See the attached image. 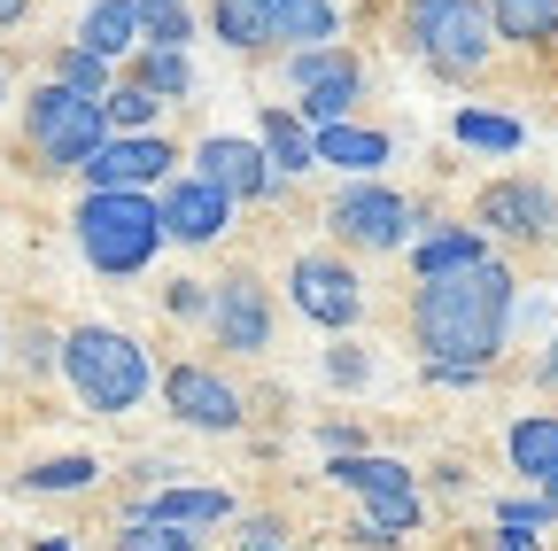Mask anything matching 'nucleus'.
I'll list each match as a JSON object with an SVG mask.
<instances>
[{
    "instance_id": "nucleus-14",
    "label": "nucleus",
    "mask_w": 558,
    "mask_h": 551,
    "mask_svg": "<svg viewBox=\"0 0 558 551\" xmlns=\"http://www.w3.org/2000/svg\"><path fill=\"white\" fill-rule=\"evenodd\" d=\"M194 171H202L209 187H226L233 202H264V194H279V187H288V179L271 171L264 141H233V132H209V141L194 148Z\"/></svg>"
},
{
    "instance_id": "nucleus-22",
    "label": "nucleus",
    "mask_w": 558,
    "mask_h": 551,
    "mask_svg": "<svg viewBox=\"0 0 558 551\" xmlns=\"http://www.w3.org/2000/svg\"><path fill=\"white\" fill-rule=\"evenodd\" d=\"M365 101V62H341L333 79H318V86H303V101H295V117L318 132V124H341L349 109Z\"/></svg>"
},
{
    "instance_id": "nucleus-25",
    "label": "nucleus",
    "mask_w": 558,
    "mask_h": 551,
    "mask_svg": "<svg viewBox=\"0 0 558 551\" xmlns=\"http://www.w3.org/2000/svg\"><path fill=\"white\" fill-rule=\"evenodd\" d=\"M132 79L156 86L163 101H186L194 94V62H186V47H140L132 55Z\"/></svg>"
},
{
    "instance_id": "nucleus-33",
    "label": "nucleus",
    "mask_w": 558,
    "mask_h": 551,
    "mask_svg": "<svg viewBox=\"0 0 558 551\" xmlns=\"http://www.w3.org/2000/svg\"><path fill=\"white\" fill-rule=\"evenodd\" d=\"M497 520H505V528H550V520H558V498H550V490H535V498H505Z\"/></svg>"
},
{
    "instance_id": "nucleus-36",
    "label": "nucleus",
    "mask_w": 558,
    "mask_h": 551,
    "mask_svg": "<svg viewBox=\"0 0 558 551\" xmlns=\"http://www.w3.org/2000/svg\"><path fill=\"white\" fill-rule=\"evenodd\" d=\"M535 543H543L535 528H505V520H497V551H535Z\"/></svg>"
},
{
    "instance_id": "nucleus-8",
    "label": "nucleus",
    "mask_w": 558,
    "mask_h": 551,
    "mask_svg": "<svg viewBox=\"0 0 558 551\" xmlns=\"http://www.w3.org/2000/svg\"><path fill=\"white\" fill-rule=\"evenodd\" d=\"M288 303L311 319V326H357L365 319V280H357V264H341V256H295L288 264Z\"/></svg>"
},
{
    "instance_id": "nucleus-32",
    "label": "nucleus",
    "mask_w": 558,
    "mask_h": 551,
    "mask_svg": "<svg viewBox=\"0 0 558 551\" xmlns=\"http://www.w3.org/2000/svg\"><path fill=\"white\" fill-rule=\"evenodd\" d=\"M54 79H62V86H78V94H109V62H101L94 47L70 39V47L54 55Z\"/></svg>"
},
{
    "instance_id": "nucleus-34",
    "label": "nucleus",
    "mask_w": 558,
    "mask_h": 551,
    "mask_svg": "<svg viewBox=\"0 0 558 551\" xmlns=\"http://www.w3.org/2000/svg\"><path fill=\"white\" fill-rule=\"evenodd\" d=\"M163 311H179V319H209V288H202V280H171V288H163Z\"/></svg>"
},
{
    "instance_id": "nucleus-38",
    "label": "nucleus",
    "mask_w": 558,
    "mask_h": 551,
    "mask_svg": "<svg viewBox=\"0 0 558 551\" xmlns=\"http://www.w3.org/2000/svg\"><path fill=\"white\" fill-rule=\"evenodd\" d=\"M535 381H543V388H558V334L543 342V366H535Z\"/></svg>"
},
{
    "instance_id": "nucleus-21",
    "label": "nucleus",
    "mask_w": 558,
    "mask_h": 551,
    "mask_svg": "<svg viewBox=\"0 0 558 551\" xmlns=\"http://www.w3.org/2000/svg\"><path fill=\"white\" fill-rule=\"evenodd\" d=\"M264 156L279 179H303V171H318V132L295 109H264Z\"/></svg>"
},
{
    "instance_id": "nucleus-18",
    "label": "nucleus",
    "mask_w": 558,
    "mask_h": 551,
    "mask_svg": "<svg viewBox=\"0 0 558 551\" xmlns=\"http://www.w3.org/2000/svg\"><path fill=\"white\" fill-rule=\"evenodd\" d=\"M396 156V141L388 132H373V124H318V164H333V171H349V179H373L380 164Z\"/></svg>"
},
{
    "instance_id": "nucleus-11",
    "label": "nucleus",
    "mask_w": 558,
    "mask_h": 551,
    "mask_svg": "<svg viewBox=\"0 0 558 551\" xmlns=\"http://www.w3.org/2000/svg\"><path fill=\"white\" fill-rule=\"evenodd\" d=\"M171 164H179V148L163 132H109L78 171H86V187H163Z\"/></svg>"
},
{
    "instance_id": "nucleus-30",
    "label": "nucleus",
    "mask_w": 558,
    "mask_h": 551,
    "mask_svg": "<svg viewBox=\"0 0 558 551\" xmlns=\"http://www.w3.org/2000/svg\"><path fill=\"white\" fill-rule=\"evenodd\" d=\"M341 62H357V55H349V47H288V62H279V79H288V94H303V86L333 79Z\"/></svg>"
},
{
    "instance_id": "nucleus-6",
    "label": "nucleus",
    "mask_w": 558,
    "mask_h": 551,
    "mask_svg": "<svg viewBox=\"0 0 558 551\" xmlns=\"http://www.w3.org/2000/svg\"><path fill=\"white\" fill-rule=\"evenodd\" d=\"M341 490H357L365 505H373V528H365V543L373 551H388L396 536H411L418 520H427V498H418V481H411V466L403 458H373V451H333V466H326Z\"/></svg>"
},
{
    "instance_id": "nucleus-9",
    "label": "nucleus",
    "mask_w": 558,
    "mask_h": 551,
    "mask_svg": "<svg viewBox=\"0 0 558 551\" xmlns=\"http://www.w3.org/2000/svg\"><path fill=\"white\" fill-rule=\"evenodd\" d=\"M156 388H163V404H171V420H186V428H202V435H233V428L248 420L241 388H233L226 373H209V366H171Z\"/></svg>"
},
{
    "instance_id": "nucleus-26",
    "label": "nucleus",
    "mask_w": 558,
    "mask_h": 551,
    "mask_svg": "<svg viewBox=\"0 0 558 551\" xmlns=\"http://www.w3.org/2000/svg\"><path fill=\"white\" fill-rule=\"evenodd\" d=\"M209 24H218V39H226L233 55H271L264 0H218V9H209Z\"/></svg>"
},
{
    "instance_id": "nucleus-1",
    "label": "nucleus",
    "mask_w": 558,
    "mask_h": 551,
    "mask_svg": "<svg viewBox=\"0 0 558 551\" xmlns=\"http://www.w3.org/2000/svg\"><path fill=\"white\" fill-rule=\"evenodd\" d=\"M512 303H520V280L488 256L473 272H442V280H418L411 296V334H418V358L442 388H465L481 381L488 366L505 358L512 342Z\"/></svg>"
},
{
    "instance_id": "nucleus-23",
    "label": "nucleus",
    "mask_w": 558,
    "mask_h": 551,
    "mask_svg": "<svg viewBox=\"0 0 558 551\" xmlns=\"http://www.w3.org/2000/svg\"><path fill=\"white\" fill-rule=\"evenodd\" d=\"M488 24L505 47H550L558 39V0H488Z\"/></svg>"
},
{
    "instance_id": "nucleus-41",
    "label": "nucleus",
    "mask_w": 558,
    "mask_h": 551,
    "mask_svg": "<svg viewBox=\"0 0 558 551\" xmlns=\"http://www.w3.org/2000/svg\"><path fill=\"white\" fill-rule=\"evenodd\" d=\"M543 490H550V498H558V474H550V481H543Z\"/></svg>"
},
{
    "instance_id": "nucleus-39",
    "label": "nucleus",
    "mask_w": 558,
    "mask_h": 551,
    "mask_svg": "<svg viewBox=\"0 0 558 551\" xmlns=\"http://www.w3.org/2000/svg\"><path fill=\"white\" fill-rule=\"evenodd\" d=\"M24 16H32V0H0V32H16Z\"/></svg>"
},
{
    "instance_id": "nucleus-42",
    "label": "nucleus",
    "mask_w": 558,
    "mask_h": 551,
    "mask_svg": "<svg viewBox=\"0 0 558 551\" xmlns=\"http://www.w3.org/2000/svg\"><path fill=\"white\" fill-rule=\"evenodd\" d=\"M0 94H9V71H0Z\"/></svg>"
},
{
    "instance_id": "nucleus-24",
    "label": "nucleus",
    "mask_w": 558,
    "mask_h": 551,
    "mask_svg": "<svg viewBox=\"0 0 558 551\" xmlns=\"http://www.w3.org/2000/svg\"><path fill=\"white\" fill-rule=\"evenodd\" d=\"M458 141L465 148H481V156H520L527 148V124L520 117H497V109H458Z\"/></svg>"
},
{
    "instance_id": "nucleus-4",
    "label": "nucleus",
    "mask_w": 558,
    "mask_h": 551,
    "mask_svg": "<svg viewBox=\"0 0 558 551\" xmlns=\"http://www.w3.org/2000/svg\"><path fill=\"white\" fill-rule=\"evenodd\" d=\"M403 47L442 79H473L497 55L488 0H403Z\"/></svg>"
},
{
    "instance_id": "nucleus-27",
    "label": "nucleus",
    "mask_w": 558,
    "mask_h": 551,
    "mask_svg": "<svg viewBox=\"0 0 558 551\" xmlns=\"http://www.w3.org/2000/svg\"><path fill=\"white\" fill-rule=\"evenodd\" d=\"M101 101H109V132H156V117L171 109V101H163L156 86H140V79H124V86H109Z\"/></svg>"
},
{
    "instance_id": "nucleus-37",
    "label": "nucleus",
    "mask_w": 558,
    "mask_h": 551,
    "mask_svg": "<svg viewBox=\"0 0 558 551\" xmlns=\"http://www.w3.org/2000/svg\"><path fill=\"white\" fill-rule=\"evenodd\" d=\"M248 551H288V543H279V528H271V520H248Z\"/></svg>"
},
{
    "instance_id": "nucleus-29",
    "label": "nucleus",
    "mask_w": 558,
    "mask_h": 551,
    "mask_svg": "<svg viewBox=\"0 0 558 551\" xmlns=\"http://www.w3.org/2000/svg\"><path fill=\"white\" fill-rule=\"evenodd\" d=\"M94 458H39L32 474H24V490H39V498H70V490H94Z\"/></svg>"
},
{
    "instance_id": "nucleus-2",
    "label": "nucleus",
    "mask_w": 558,
    "mask_h": 551,
    "mask_svg": "<svg viewBox=\"0 0 558 551\" xmlns=\"http://www.w3.org/2000/svg\"><path fill=\"white\" fill-rule=\"evenodd\" d=\"M70 226H78L86 264L109 272V280L148 272L156 249L171 241V233H163V202H156L148 187H86V202H78V218H70Z\"/></svg>"
},
{
    "instance_id": "nucleus-10",
    "label": "nucleus",
    "mask_w": 558,
    "mask_h": 551,
    "mask_svg": "<svg viewBox=\"0 0 558 551\" xmlns=\"http://www.w3.org/2000/svg\"><path fill=\"white\" fill-rule=\"evenodd\" d=\"M473 226L497 233V241H550L558 233V194L535 187V179H497V187H481Z\"/></svg>"
},
{
    "instance_id": "nucleus-3",
    "label": "nucleus",
    "mask_w": 558,
    "mask_h": 551,
    "mask_svg": "<svg viewBox=\"0 0 558 551\" xmlns=\"http://www.w3.org/2000/svg\"><path fill=\"white\" fill-rule=\"evenodd\" d=\"M54 366H62L70 388H78V404L101 411V420L140 411V404H148V388H156L148 350H140L132 334H117V326H70L62 350H54Z\"/></svg>"
},
{
    "instance_id": "nucleus-19",
    "label": "nucleus",
    "mask_w": 558,
    "mask_h": 551,
    "mask_svg": "<svg viewBox=\"0 0 558 551\" xmlns=\"http://www.w3.org/2000/svg\"><path fill=\"white\" fill-rule=\"evenodd\" d=\"M505 458H512V474H527L543 490V481L558 474V411H520L512 435H505Z\"/></svg>"
},
{
    "instance_id": "nucleus-16",
    "label": "nucleus",
    "mask_w": 558,
    "mask_h": 551,
    "mask_svg": "<svg viewBox=\"0 0 558 551\" xmlns=\"http://www.w3.org/2000/svg\"><path fill=\"white\" fill-rule=\"evenodd\" d=\"M473 264H488V233L481 226H418V241H411V272H418V280L473 272Z\"/></svg>"
},
{
    "instance_id": "nucleus-13",
    "label": "nucleus",
    "mask_w": 558,
    "mask_h": 551,
    "mask_svg": "<svg viewBox=\"0 0 558 551\" xmlns=\"http://www.w3.org/2000/svg\"><path fill=\"white\" fill-rule=\"evenodd\" d=\"M163 233L171 241H186V249H209V241H226V226H233V194L226 187H209L202 171H186V179H163Z\"/></svg>"
},
{
    "instance_id": "nucleus-7",
    "label": "nucleus",
    "mask_w": 558,
    "mask_h": 551,
    "mask_svg": "<svg viewBox=\"0 0 558 551\" xmlns=\"http://www.w3.org/2000/svg\"><path fill=\"white\" fill-rule=\"evenodd\" d=\"M326 226H333V241H349V249L388 256V249H403V241H411L418 211H411V202H403L396 187H380V179H349V187L333 194Z\"/></svg>"
},
{
    "instance_id": "nucleus-31",
    "label": "nucleus",
    "mask_w": 558,
    "mask_h": 551,
    "mask_svg": "<svg viewBox=\"0 0 558 551\" xmlns=\"http://www.w3.org/2000/svg\"><path fill=\"white\" fill-rule=\"evenodd\" d=\"M117 551H202V536L179 528V520H124Z\"/></svg>"
},
{
    "instance_id": "nucleus-12",
    "label": "nucleus",
    "mask_w": 558,
    "mask_h": 551,
    "mask_svg": "<svg viewBox=\"0 0 558 551\" xmlns=\"http://www.w3.org/2000/svg\"><path fill=\"white\" fill-rule=\"evenodd\" d=\"M209 326H218V342L233 358H264L271 350V296L256 272H233V280L209 288Z\"/></svg>"
},
{
    "instance_id": "nucleus-35",
    "label": "nucleus",
    "mask_w": 558,
    "mask_h": 551,
    "mask_svg": "<svg viewBox=\"0 0 558 551\" xmlns=\"http://www.w3.org/2000/svg\"><path fill=\"white\" fill-rule=\"evenodd\" d=\"M326 373H333V388H357V381H365V358H349V350H333V358H326Z\"/></svg>"
},
{
    "instance_id": "nucleus-28",
    "label": "nucleus",
    "mask_w": 558,
    "mask_h": 551,
    "mask_svg": "<svg viewBox=\"0 0 558 551\" xmlns=\"http://www.w3.org/2000/svg\"><path fill=\"white\" fill-rule=\"evenodd\" d=\"M140 39L148 47H186L194 39V9L186 0H140Z\"/></svg>"
},
{
    "instance_id": "nucleus-15",
    "label": "nucleus",
    "mask_w": 558,
    "mask_h": 551,
    "mask_svg": "<svg viewBox=\"0 0 558 551\" xmlns=\"http://www.w3.org/2000/svg\"><path fill=\"white\" fill-rule=\"evenodd\" d=\"M124 520H179V528H218V520H233V490H209V481H171V490L140 498Z\"/></svg>"
},
{
    "instance_id": "nucleus-17",
    "label": "nucleus",
    "mask_w": 558,
    "mask_h": 551,
    "mask_svg": "<svg viewBox=\"0 0 558 551\" xmlns=\"http://www.w3.org/2000/svg\"><path fill=\"white\" fill-rule=\"evenodd\" d=\"M264 32H271V47H333L341 9L333 0H264Z\"/></svg>"
},
{
    "instance_id": "nucleus-5",
    "label": "nucleus",
    "mask_w": 558,
    "mask_h": 551,
    "mask_svg": "<svg viewBox=\"0 0 558 551\" xmlns=\"http://www.w3.org/2000/svg\"><path fill=\"white\" fill-rule=\"evenodd\" d=\"M24 141L47 171H78L101 141H109V101L101 94H78L62 79H39L32 101H24Z\"/></svg>"
},
{
    "instance_id": "nucleus-20",
    "label": "nucleus",
    "mask_w": 558,
    "mask_h": 551,
    "mask_svg": "<svg viewBox=\"0 0 558 551\" xmlns=\"http://www.w3.org/2000/svg\"><path fill=\"white\" fill-rule=\"evenodd\" d=\"M78 47H94L101 62L140 55V0H94L86 24H78Z\"/></svg>"
},
{
    "instance_id": "nucleus-40",
    "label": "nucleus",
    "mask_w": 558,
    "mask_h": 551,
    "mask_svg": "<svg viewBox=\"0 0 558 551\" xmlns=\"http://www.w3.org/2000/svg\"><path fill=\"white\" fill-rule=\"evenodd\" d=\"M32 551H70V543H32Z\"/></svg>"
}]
</instances>
